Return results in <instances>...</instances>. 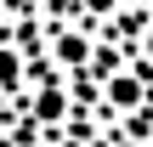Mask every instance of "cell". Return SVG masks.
Here are the masks:
<instances>
[{
    "label": "cell",
    "instance_id": "cell-1",
    "mask_svg": "<svg viewBox=\"0 0 153 147\" xmlns=\"http://www.w3.org/2000/svg\"><path fill=\"white\" fill-rule=\"evenodd\" d=\"M136 102H142L136 79H108V108H136Z\"/></svg>",
    "mask_w": 153,
    "mask_h": 147
},
{
    "label": "cell",
    "instance_id": "cell-2",
    "mask_svg": "<svg viewBox=\"0 0 153 147\" xmlns=\"http://www.w3.org/2000/svg\"><path fill=\"white\" fill-rule=\"evenodd\" d=\"M17 79H23V62H17V51H11V45H0V91H11Z\"/></svg>",
    "mask_w": 153,
    "mask_h": 147
},
{
    "label": "cell",
    "instance_id": "cell-3",
    "mask_svg": "<svg viewBox=\"0 0 153 147\" xmlns=\"http://www.w3.org/2000/svg\"><path fill=\"white\" fill-rule=\"evenodd\" d=\"M57 57L62 62H85V40L79 34H57Z\"/></svg>",
    "mask_w": 153,
    "mask_h": 147
},
{
    "label": "cell",
    "instance_id": "cell-4",
    "mask_svg": "<svg viewBox=\"0 0 153 147\" xmlns=\"http://www.w3.org/2000/svg\"><path fill=\"white\" fill-rule=\"evenodd\" d=\"M34 108H40V113H45V119H57V113H62V91H57V85H45V91H40V102H34Z\"/></svg>",
    "mask_w": 153,
    "mask_h": 147
},
{
    "label": "cell",
    "instance_id": "cell-5",
    "mask_svg": "<svg viewBox=\"0 0 153 147\" xmlns=\"http://www.w3.org/2000/svg\"><path fill=\"white\" fill-rule=\"evenodd\" d=\"M91 6H97V11H108V6H114V0H91Z\"/></svg>",
    "mask_w": 153,
    "mask_h": 147
}]
</instances>
